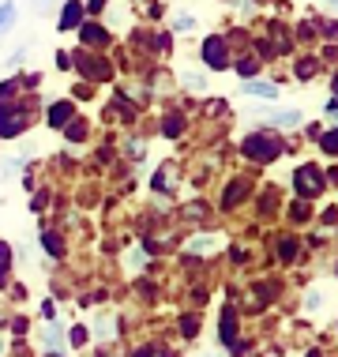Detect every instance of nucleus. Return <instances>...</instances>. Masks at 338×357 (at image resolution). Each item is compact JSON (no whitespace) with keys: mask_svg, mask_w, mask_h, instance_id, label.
Returning a JSON list of instances; mask_svg holds the SVG:
<instances>
[{"mask_svg":"<svg viewBox=\"0 0 338 357\" xmlns=\"http://www.w3.org/2000/svg\"><path fill=\"white\" fill-rule=\"evenodd\" d=\"M15 23V4H0V31Z\"/></svg>","mask_w":338,"mask_h":357,"instance_id":"obj_11","label":"nucleus"},{"mask_svg":"<svg viewBox=\"0 0 338 357\" xmlns=\"http://www.w3.org/2000/svg\"><path fill=\"white\" fill-rule=\"evenodd\" d=\"M64 26H79V4H75V0H68L64 12H61V31Z\"/></svg>","mask_w":338,"mask_h":357,"instance_id":"obj_6","label":"nucleus"},{"mask_svg":"<svg viewBox=\"0 0 338 357\" xmlns=\"http://www.w3.org/2000/svg\"><path fill=\"white\" fill-rule=\"evenodd\" d=\"M237 335H233V308H226L222 312V342H233Z\"/></svg>","mask_w":338,"mask_h":357,"instance_id":"obj_8","label":"nucleus"},{"mask_svg":"<svg viewBox=\"0 0 338 357\" xmlns=\"http://www.w3.org/2000/svg\"><path fill=\"white\" fill-rule=\"evenodd\" d=\"M245 94H256V98H278V86H270V83H245Z\"/></svg>","mask_w":338,"mask_h":357,"instance_id":"obj_7","label":"nucleus"},{"mask_svg":"<svg viewBox=\"0 0 338 357\" xmlns=\"http://www.w3.org/2000/svg\"><path fill=\"white\" fill-rule=\"evenodd\" d=\"M215 248V237H199V241H192V252H210Z\"/></svg>","mask_w":338,"mask_h":357,"instance_id":"obj_12","label":"nucleus"},{"mask_svg":"<svg viewBox=\"0 0 338 357\" xmlns=\"http://www.w3.org/2000/svg\"><path fill=\"white\" fill-rule=\"evenodd\" d=\"M196 327H199V320H196V316H188V320H185V324H180V331H185V335H188V339H192V335H196Z\"/></svg>","mask_w":338,"mask_h":357,"instance_id":"obj_18","label":"nucleus"},{"mask_svg":"<svg viewBox=\"0 0 338 357\" xmlns=\"http://www.w3.org/2000/svg\"><path fill=\"white\" fill-rule=\"evenodd\" d=\"M135 357H169V350H162V346H143Z\"/></svg>","mask_w":338,"mask_h":357,"instance_id":"obj_14","label":"nucleus"},{"mask_svg":"<svg viewBox=\"0 0 338 357\" xmlns=\"http://www.w3.org/2000/svg\"><path fill=\"white\" fill-rule=\"evenodd\" d=\"M177 132H180V121L169 117V121H166V136H177Z\"/></svg>","mask_w":338,"mask_h":357,"instance_id":"obj_20","label":"nucleus"},{"mask_svg":"<svg viewBox=\"0 0 338 357\" xmlns=\"http://www.w3.org/2000/svg\"><path fill=\"white\" fill-rule=\"evenodd\" d=\"M79 38H83L86 45H91V42H105V31H102V26H91V23H86Z\"/></svg>","mask_w":338,"mask_h":357,"instance_id":"obj_10","label":"nucleus"},{"mask_svg":"<svg viewBox=\"0 0 338 357\" xmlns=\"http://www.w3.org/2000/svg\"><path fill=\"white\" fill-rule=\"evenodd\" d=\"M72 342H75V346L86 342V331H83V327H75V331H72Z\"/></svg>","mask_w":338,"mask_h":357,"instance_id":"obj_21","label":"nucleus"},{"mask_svg":"<svg viewBox=\"0 0 338 357\" xmlns=\"http://www.w3.org/2000/svg\"><path fill=\"white\" fill-rule=\"evenodd\" d=\"M293 185L308 199V196H320V192H323V177H320V169H316V166H301L293 173Z\"/></svg>","mask_w":338,"mask_h":357,"instance_id":"obj_3","label":"nucleus"},{"mask_svg":"<svg viewBox=\"0 0 338 357\" xmlns=\"http://www.w3.org/2000/svg\"><path fill=\"white\" fill-rule=\"evenodd\" d=\"M68 121H72V105H68V102H56L53 109H49V124H53V128H64Z\"/></svg>","mask_w":338,"mask_h":357,"instance_id":"obj_5","label":"nucleus"},{"mask_svg":"<svg viewBox=\"0 0 338 357\" xmlns=\"http://www.w3.org/2000/svg\"><path fill=\"white\" fill-rule=\"evenodd\" d=\"M270 124H282V128H293V124H301V113H297V109L275 113V121H270Z\"/></svg>","mask_w":338,"mask_h":357,"instance_id":"obj_9","label":"nucleus"},{"mask_svg":"<svg viewBox=\"0 0 338 357\" xmlns=\"http://www.w3.org/2000/svg\"><path fill=\"white\" fill-rule=\"evenodd\" d=\"M245 154L256 162H270L282 154V139L275 132H252V136H245Z\"/></svg>","mask_w":338,"mask_h":357,"instance_id":"obj_1","label":"nucleus"},{"mask_svg":"<svg viewBox=\"0 0 338 357\" xmlns=\"http://www.w3.org/2000/svg\"><path fill=\"white\" fill-rule=\"evenodd\" d=\"M323 151L327 154H338V132H327V136H323Z\"/></svg>","mask_w":338,"mask_h":357,"instance_id":"obj_15","label":"nucleus"},{"mask_svg":"<svg viewBox=\"0 0 338 357\" xmlns=\"http://www.w3.org/2000/svg\"><path fill=\"white\" fill-rule=\"evenodd\" d=\"M297 75H301V79H312V75H316V61H301V64H297Z\"/></svg>","mask_w":338,"mask_h":357,"instance_id":"obj_13","label":"nucleus"},{"mask_svg":"<svg viewBox=\"0 0 338 357\" xmlns=\"http://www.w3.org/2000/svg\"><path fill=\"white\" fill-rule=\"evenodd\" d=\"M45 248H49V256H61V241H56L53 234H45Z\"/></svg>","mask_w":338,"mask_h":357,"instance_id":"obj_17","label":"nucleus"},{"mask_svg":"<svg viewBox=\"0 0 338 357\" xmlns=\"http://www.w3.org/2000/svg\"><path fill=\"white\" fill-rule=\"evenodd\" d=\"M203 61H207V68H229V50H226V42L222 38H207L203 42Z\"/></svg>","mask_w":338,"mask_h":357,"instance_id":"obj_4","label":"nucleus"},{"mask_svg":"<svg viewBox=\"0 0 338 357\" xmlns=\"http://www.w3.org/2000/svg\"><path fill=\"white\" fill-rule=\"evenodd\" d=\"M23 128H26V113L19 109V105H12V102L0 98V136L12 139V136H19Z\"/></svg>","mask_w":338,"mask_h":357,"instance_id":"obj_2","label":"nucleus"},{"mask_svg":"<svg viewBox=\"0 0 338 357\" xmlns=\"http://www.w3.org/2000/svg\"><path fill=\"white\" fill-rule=\"evenodd\" d=\"M256 68H259V64H256V61H240V64H237V72H240V75H252Z\"/></svg>","mask_w":338,"mask_h":357,"instance_id":"obj_19","label":"nucleus"},{"mask_svg":"<svg viewBox=\"0 0 338 357\" xmlns=\"http://www.w3.org/2000/svg\"><path fill=\"white\" fill-rule=\"evenodd\" d=\"M335 94H338V75H335Z\"/></svg>","mask_w":338,"mask_h":357,"instance_id":"obj_24","label":"nucleus"},{"mask_svg":"<svg viewBox=\"0 0 338 357\" xmlns=\"http://www.w3.org/2000/svg\"><path fill=\"white\" fill-rule=\"evenodd\" d=\"M34 8H49V0H34Z\"/></svg>","mask_w":338,"mask_h":357,"instance_id":"obj_23","label":"nucleus"},{"mask_svg":"<svg viewBox=\"0 0 338 357\" xmlns=\"http://www.w3.org/2000/svg\"><path fill=\"white\" fill-rule=\"evenodd\" d=\"M8 264H12V252H8V245H0V278L8 275Z\"/></svg>","mask_w":338,"mask_h":357,"instance_id":"obj_16","label":"nucleus"},{"mask_svg":"<svg viewBox=\"0 0 338 357\" xmlns=\"http://www.w3.org/2000/svg\"><path fill=\"white\" fill-rule=\"evenodd\" d=\"M86 8H91V12H102V8H105V0H86Z\"/></svg>","mask_w":338,"mask_h":357,"instance_id":"obj_22","label":"nucleus"}]
</instances>
